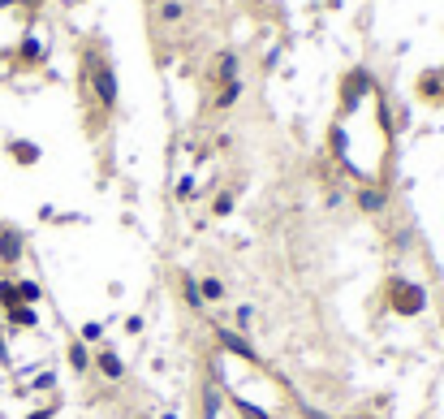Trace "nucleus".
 <instances>
[{
  "label": "nucleus",
  "mask_w": 444,
  "mask_h": 419,
  "mask_svg": "<svg viewBox=\"0 0 444 419\" xmlns=\"http://www.w3.org/2000/svg\"><path fill=\"white\" fill-rule=\"evenodd\" d=\"M211 381L238 406L242 419H323L276 376L238 333H220L216 337V346H211Z\"/></svg>",
  "instance_id": "1"
},
{
  "label": "nucleus",
  "mask_w": 444,
  "mask_h": 419,
  "mask_svg": "<svg viewBox=\"0 0 444 419\" xmlns=\"http://www.w3.org/2000/svg\"><path fill=\"white\" fill-rule=\"evenodd\" d=\"M332 156L362 182V186H384L388 178V156H393V130L384 117V99L375 82L354 74L341 95V113L332 121Z\"/></svg>",
  "instance_id": "2"
},
{
  "label": "nucleus",
  "mask_w": 444,
  "mask_h": 419,
  "mask_svg": "<svg viewBox=\"0 0 444 419\" xmlns=\"http://www.w3.org/2000/svg\"><path fill=\"white\" fill-rule=\"evenodd\" d=\"M82 82H87V95L95 99L99 113L117 109V74H113V61L104 52H95V48L82 52Z\"/></svg>",
  "instance_id": "3"
},
{
  "label": "nucleus",
  "mask_w": 444,
  "mask_h": 419,
  "mask_svg": "<svg viewBox=\"0 0 444 419\" xmlns=\"http://www.w3.org/2000/svg\"><path fill=\"white\" fill-rule=\"evenodd\" d=\"M207 87H211V109H229L242 95V78H238V57L233 52H220L207 70Z\"/></svg>",
  "instance_id": "4"
},
{
  "label": "nucleus",
  "mask_w": 444,
  "mask_h": 419,
  "mask_svg": "<svg viewBox=\"0 0 444 419\" xmlns=\"http://www.w3.org/2000/svg\"><path fill=\"white\" fill-rule=\"evenodd\" d=\"M388 303H393V311H397V316H418V311L427 307V294L414 285V281H393V285H388Z\"/></svg>",
  "instance_id": "5"
},
{
  "label": "nucleus",
  "mask_w": 444,
  "mask_h": 419,
  "mask_svg": "<svg viewBox=\"0 0 444 419\" xmlns=\"http://www.w3.org/2000/svg\"><path fill=\"white\" fill-rule=\"evenodd\" d=\"M91 368H95L104 381H121V376H126V363L117 359V350H113V346H95V354H91Z\"/></svg>",
  "instance_id": "6"
},
{
  "label": "nucleus",
  "mask_w": 444,
  "mask_h": 419,
  "mask_svg": "<svg viewBox=\"0 0 444 419\" xmlns=\"http://www.w3.org/2000/svg\"><path fill=\"white\" fill-rule=\"evenodd\" d=\"M0 320H5L9 329H35V325H39V311L18 298V303H9V307H0Z\"/></svg>",
  "instance_id": "7"
},
{
  "label": "nucleus",
  "mask_w": 444,
  "mask_h": 419,
  "mask_svg": "<svg viewBox=\"0 0 444 419\" xmlns=\"http://www.w3.org/2000/svg\"><path fill=\"white\" fill-rule=\"evenodd\" d=\"M43 57H48V43L39 39V35H22L18 39V65H26V70H35V65H43Z\"/></svg>",
  "instance_id": "8"
},
{
  "label": "nucleus",
  "mask_w": 444,
  "mask_h": 419,
  "mask_svg": "<svg viewBox=\"0 0 444 419\" xmlns=\"http://www.w3.org/2000/svg\"><path fill=\"white\" fill-rule=\"evenodd\" d=\"M22 255H26V238H22L18 229H0V264L13 268Z\"/></svg>",
  "instance_id": "9"
},
{
  "label": "nucleus",
  "mask_w": 444,
  "mask_h": 419,
  "mask_svg": "<svg viewBox=\"0 0 444 419\" xmlns=\"http://www.w3.org/2000/svg\"><path fill=\"white\" fill-rule=\"evenodd\" d=\"M5 147H9V156H13V160H18L22 169H30V165H39V156H43V151H39V147H35L30 138H9Z\"/></svg>",
  "instance_id": "10"
},
{
  "label": "nucleus",
  "mask_w": 444,
  "mask_h": 419,
  "mask_svg": "<svg viewBox=\"0 0 444 419\" xmlns=\"http://www.w3.org/2000/svg\"><path fill=\"white\" fill-rule=\"evenodd\" d=\"M155 13H160V22H164V26H177V22L186 18V5H182V0H160Z\"/></svg>",
  "instance_id": "11"
},
{
  "label": "nucleus",
  "mask_w": 444,
  "mask_h": 419,
  "mask_svg": "<svg viewBox=\"0 0 444 419\" xmlns=\"http://www.w3.org/2000/svg\"><path fill=\"white\" fill-rule=\"evenodd\" d=\"M418 91L427 95V99H435V104H444V74H423V82H418Z\"/></svg>",
  "instance_id": "12"
},
{
  "label": "nucleus",
  "mask_w": 444,
  "mask_h": 419,
  "mask_svg": "<svg viewBox=\"0 0 444 419\" xmlns=\"http://www.w3.org/2000/svg\"><path fill=\"white\" fill-rule=\"evenodd\" d=\"M358 203H362V212H379V207H384V186H362Z\"/></svg>",
  "instance_id": "13"
},
{
  "label": "nucleus",
  "mask_w": 444,
  "mask_h": 419,
  "mask_svg": "<svg viewBox=\"0 0 444 419\" xmlns=\"http://www.w3.org/2000/svg\"><path fill=\"white\" fill-rule=\"evenodd\" d=\"M70 363H74V372H91V354H87V342H70Z\"/></svg>",
  "instance_id": "14"
},
{
  "label": "nucleus",
  "mask_w": 444,
  "mask_h": 419,
  "mask_svg": "<svg viewBox=\"0 0 444 419\" xmlns=\"http://www.w3.org/2000/svg\"><path fill=\"white\" fill-rule=\"evenodd\" d=\"M26 419H52V410H48V406H39V410H30Z\"/></svg>",
  "instance_id": "15"
},
{
  "label": "nucleus",
  "mask_w": 444,
  "mask_h": 419,
  "mask_svg": "<svg viewBox=\"0 0 444 419\" xmlns=\"http://www.w3.org/2000/svg\"><path fill=\"white\" fill-rule=\"evenodd\" d=\"M358 419H371V415H358Z\"/></svg>",
  "instance_id": "16"
}]
</instances>
